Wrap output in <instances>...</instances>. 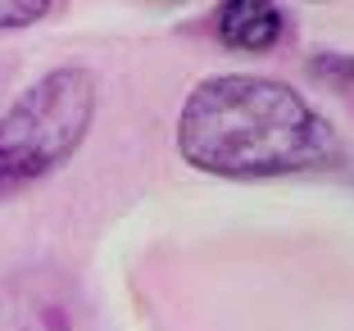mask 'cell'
Returning a JSON list of instances; mask_svg holds the SVG:
<instances>
[{
    "instance_id": "1",
    "label": "cell",
    "mask_w": 354,
    "mask_h": 331,
    "mask_svg": "<svg viewBox=\"0 0 354 331\" xmlns=\"http://www.w3.org/2000/svg\"><path fill=\"white\" fill-rule=\"evenodd\" d=\"M177 150L209 177L323 173L341 159V136L295 86L254 73L205 77L182 104Z\"/></svg>"
},
{
    "instance_id": "2",
    "label": "cell",
    "mask_w": 354,
    "mask_h": 331,
    "mask_svg": "<svg viewBox=\"0 0 354 331\" xmlns=\"http://www.w3.org/2000/svg\"><path fill=\"white\" fill-rule=\"evenodd\" d=\"M95 77L77 64L50 68L0 118V196L32 187L73 159L95 118Z\"/></svg>"
},
{
    "instance_id": "3",
    "label": "cell",
    "mask_w": 354,
    "mask_h": 331,
    "mask_svg": "<svg viewBox=\"0 0 354 331\" xmlns=\"http://www.w3.org/2000/svg\"><path fill=\"white\" fill-rule=\"evenodd\" d=\"M214 32H218V41L227 50L259 55V50H272L286 37V14L277 5H268V0H227L214 14Z\"/></svg>"
},
{
    "instance_id": "4",
    "label": "cell",
    "mask_w": 354,
    "mask_h": 331,
    "mask_svg": "<svg viewBox=\"0 0 354 331\" xmlns=\"http://www.w3.org/2000/svg\"><path fill=\"white\" fill-rule=\"evenodd\" d=\"M313 77L336 86H354V59L350 55H313Z\"/></svg>"
},
{
    "instance_id": "5",
    "label": "cell",
    "mask_w": 354,
    "mask_h": 331,
    "mask_svg": "<svg viewBox=\"0 0 354 331\" xmlns=\"http://www.w3.org/2000/svg\"><path fill=\"white\" fill-rule=\"evenodd\" d=\"M50 5H0V32H14V28H28V23L46 19Z\"/></svg>"
}]
</instances>
